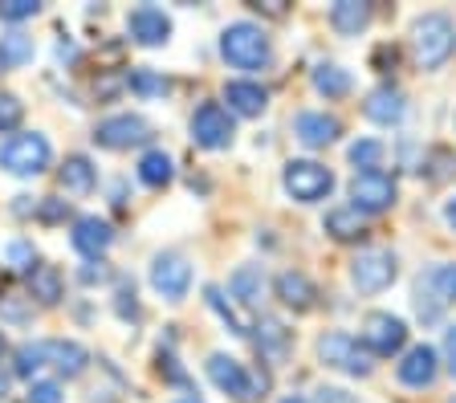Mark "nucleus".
I'll return each instance as SVG.
<instances>
[{
    "mask_svg": "<svg viewBox=\"0 0 456 403\" xmlns=\"http://www.w3.org/2000/svg\"><path fill=\"white\" fill-rule=\"evenodd\" d=\"M395 273H399L395 253H387V249H362L359 257L351 261V278L362 294H379V289H387L391 281H395Z\"/></svg>",
    "mask_w": 456,
    "mask_h": 403,
    "instance_id": "39448f33",
    "label": "nucleus"
},
{
    "mask_svg": "<svg viewBox=\"0 0 456 403\" xmlns=\"http://www.w3.org/2000/svg\"><path fill=\"white\" fill-rule=\"evenodd\" d=\"M362 115L370 118V123H399L403 118V94H399L395 86H379V90H370L367 102H362Z\"/></svg>",
    "mask_w": 456,
    "mask_h": 403,
    "instance_id": "dca6fc26",
    "label": "nucleus"
},
{
    "mask_svg": "<svg viewBox=\"0 0 456 403\" xmlns=\"http://www.w3.org/2000/svg\"><path fill=\"white\" fill-rule=\"evenodd\" d=\"M12 261H33V253H28L25 245H12Z\"/></svg>",
    "mask_w": 456,
    "mask_h": 403,
    "instance_id": "58836bf2",
    "label": "nucleus"
},
{
    "mask_svg": "<svg viewBox=\"0 0 456 403\" xmlns=\"http://www.w3.org/2000/svg\"><path fill=\"white\" fill-rule=\"evenodd\" d=\"M224 102H228V110H237V115H245V118H253V115H261L269 106V94L256 82H228L224 86Z\"/></svg>",
    "mask_w": 456,
    "mask_h": 403,
    "instance_id": "a211bd4d",
    "label": "nucleus"
},
{
    "mask_svg": "<svg viewBox=\"0 0 456 403\" xmlns=\"http://www.w3.org/2000/svg\"><path fill=\"white\" fill-rule=\"evenodd\" d=\"M411 37H416L419 66H424V69H440L448 61V53H452V45H456L452 17H444V12H424V17L416 20Z\"/></svg>",
    "mask_w": 456,
    "mask_h": 403,
    "instance_id": "f257e3e1",
    "label": "nucleus"
},
{
    "mask_svg": "<svg viewBox=\"0 0 456 403\" xmlns=\"http://www.w3.org/2000/svg\"><path fill=\"white\" fill-rule=\"evenodd\" d=\"M4 387H9V383H4V375H0V395H4Z\"/></svg>",
    "mask_w": 456,
    "mask_h": 403,
    "instance_id": "ea45409f",
    "label": "nucleus"
},
{
    "mask_svg": "<svg viewBox=\"0 0 456 403\" xmlns=\"http://www.w3.org/2000/svg\"><path fill=\"white\" fill-rule=\"evenodd\" d=\"M208 302H212V310H220V318H224L228 326H232V334H245V322H240V318L232 314V306H224L220 289H208Z\"/></svg>",
    "mask_w": 456,
    "mask_h": 403,
    "instance_id": "72a5a7b5",
    "label": "nucleus"
},
{
    "mask_svg": "<svg viewBox=\"0 0 456 403\" xmlns=\"http://www.w3.org/2000/svg\"><path fill=\"white\" fill-rule=\"evenodd\" d=\"M134 86H139V90H163V82H155V77L139 74V77H134Z\"/></svg>",
    "mask_w": 456,
    "mask_h": 403,
    "instance_id": "e433bc0d",
    "label": "nucleus"
},
{
    "mask_svg": "<svg viewBox=\"0 0 456 403\" xmlns=\"http://www.w3.org/2000/svg\"><path fill=\"white\" fill-rule=\"evenodd\" d=\"M351 208L359 212H383L395 204V180L383 172H359L351 180Z\"/></svg>",
    "mask_w": 456,
    "mask_h": 403,
    "instance_id": "0eeeda50",
    "label": "nucleus"
},
{
    "mask_svg": "<svg viewBox=\"0 0 456 403\" xmlns=\"http://www.w3.org/2000/svg\"><path fill=\"white\" fill-rule=\"evenodd\" d=\"M444 363H448V371H452V379H456V326L444 330Z\"/></svg>",
    "mask_w": 456,
    "mask_h": 403,
    "instance_id": "c9c22d12",
    "label": "nucleus"
},
{
    "mask_svg": "<svg viewBox=\"0 0 456 403\" xmlns=\"http://www.w3.org/2000/svg\"><path fill=\"white\" fill-rule=\"evenodd\" d=\"M45 359H53V367L61 375H82L86 371V351L77 343H45Z\"/></svg>",
    "mask_w": 456,
    "mask_h": 403,
    "instance_id": "5701e85b",
    "label": "nucleus"
},
{
    "mask_svg": "<svg viewBox=\"0 0 456 403\" xmlns=\"http://www.w3.org/2000/svg\"><path fill=\"white\" fill-rule=\"evenodd\" d=\"M208 375H212V383H216L220 391H228L232 399H240V403L261 399V395H256V383L248 379V371L237 363V359H228V355H212V359H208Z\"/></svg>",
    "mask_w": 456,
    "mask_h": 403,
    "instance_id": "9d476101",
    "label": "nucleus"
},
{
    "mask_svg": "<svg viewBox=\"0 0 456 403\" xmlns=\"http://www.w3.org/2000/svg\"><path fill=\"white\" fill-rule=\"evenodd\" d=\"M277 298H281L289 310H310L318 294H314V286H310V278H305V273L285 269L281 278H277Z\"/></svg>",
    "mask_w": 456,
    "mask_h": 403,
    "instance_id": "6ab92c4d",
    "label": "nucleus"
},
{
    "mask_svg": "<svg viewBox=\"0 0 456 403\" xmlns=\"http://www.w3.org/2000/svg\"><path fill=\"white\" fill-rule=\"evenodd\" d=\"M318 355L346 375H370V355L359 346V338L342 334V330H334V334H326L322 343H318Z\"/></svg>",
    "mask_w": 456,
    "mask_h": 403,
    "instance_id": "423d86ee",
    "label": "nucleus"
},
{
    "mask_svg": "<svg viewBox=\"0 0 456 403\" xmlns=\"http://www.w3.org/2000/svg\"><path fill=\"white\" fill-rule=\"evenodd\" d=\"M330 188H334V172L322 164H314V159H294V164L285 167V192L294 196V200L314 204V200H322V196H330Z\"/></svg>",
    "mask_w": 456,
    "mask_h": 403,
    "instance_id": "20e7f679",
    "label": "nucleus"
},
{
    "mask_svg": "<svg viewBox=\"0 0 456 403\" xmlns=\"http://www.w3.org/2000/svg\"><path fill=\"white\" fill-rule=\"evenodd\" d=\"M419 286L432 294V298L440 302V306H448V302H456V265H436L432 273H428Z\"/></svg>",
    "mask_w": 456,
    "mask_h": 403,
    "instance_id": "393cba45",
    "label": "nucleus"
},
{
    "mask_svg": "<svg viewBox=\"0 0 456 403\" xmlns=\"http://www.w3.org/2000/svg\"><path fill=\"white\" fill-rule=\"evenodd\" d=\"M110 240H114L110 224L98 221V216H82V221L74 224V249L86 253V257H98V253H106V249H110Z\"/></svg>",
    "mask_w": 456,
    "mask_h": 403,
    "instance_id": "f3484780",
    "label": "nucleus"
},
{
    "mask_svg": "<svg viewBox=\"0 0 456 403\" xmlns=\"http://www.w3.org/2000/svg\"><path fill=\"white\" fill-rule=\"evenodd\" d=\"M281 403H305V399H281Z\"/></svg>",
    "mask_w": 456,
    "mask_h": 403,
    "instance_id": "79ce46f5",
    "label": "nucleus"
},
{
    "mask_svg": "<svg viewBox=\"0 0 456 403\" xmlns=\"http://www.w3.org/2000/svg\"><path fill=\"white\" fill-rule=\"evenodd\" d=\"M444 221H448V229L456 232V196H452V200L444 204Z\"/></svg>",
    "mask_w": 456,
    "mask_h": 403,
    "instance_id": "4c0bfd02",
    "label": "nucleus"
},
{
    "mask_svg": "<svg viewBox=\"0 0 456 403\" xmlns=\"http://www.w3.org/2000/svg\"><path fill=\"white\" fill-rule=\"evenodd\" d=\"M351 164L362 167V172H379L383 143H379V139H359V143H351Z\"/></svg>",
    "mask_w": 456,
    "mask_h": 403,
    "instance_id": "c85d7f7f",
    "label": "nucleus"
},
{
    "mask_svg": "<svg viewBox=\"0 0 456 403\" xmlns=\"http://www.w3.org/2000/svg\"><path fill=\"white\" fill-rule=\"evenodd\" d=\"M0 66H4V53H0Z\"/></svg>",
    "mask_w": 456,
    "mask_h": 403,
    "instance_id": "c03bdc74",
    "label": "nucleus"
},
{
    "mask_svg": "<svg viewBox=\"0 0 456 403\" xmlns=\"http://www.w3.org/2000/svg\"><path fill=\"white\" fill-rule=\"evenodd\" d=\"M37 0H0V17L4 20H25V17H37Z\"/></svg>",
    "mask_w": 456,
    "mask_h": 403,
    "instance_id": "473e14b6",
    "label": "nucleus"
},
{
    "mask_svg": "<svg viewBox=\"0 0 456 403\" xmlns=\"http://www.w3.org/2000/svg\"><path fill=\"white\" fill-rule=\"evenodd\" d=\"M139 180L151 183V188H163V183L171 180V159L163 151H147L139 159Z\"/></svg>",
    "mask_w": 456,
    "mask_h": 403,
    "instance_id": "bb28decb",
    "label": "nucleus"
},
{
    "mask_svg": "<svg viewBox=\"0 0 456 403\" xmlns=\"http://www.w3.org/2000/svg\"><path fill=\"white\" fill-rule=\"evenodd\" d=\"M0 167L12 175H41L49 167V143L41 134H12L0 147Z\"/></svg>",
    "mask_w": 456,
    "mask_h": 403,
    "instance_id": "7ed1b4c3",
    "label": "nucleus"
},
{
    "mask_svg": "<svg viewBox=\"0 0 456 403\" xmlns=\"http://www.w3.org/2000/svg\"><path fill=\"white\" fill-rule=\"evenodd\" d=\"M191 134H196L200 147H208V151H220V147L232 143V118H228L224 106L204 102L196 115H191Z\"/></svg>",
    "mask_w": 456,
    "mask_h": 403,
    "instance_id": "6e6552de",
    "label": "nucleus"
},
{
    "mask_svg": "<svg viewBox=\"0 0 456 403\" xmlns=\"http://www.w3.org/2000/svg\"><path fill=\"white\" fill-rule=\"evenodd\" d=\"M45 367V343H25L17 351V375H33Z\"/></svg>",
    "mask_w": 456,
    "mask_h": 403,
    "instance_id": "7c9ffc66",
    "label": "nucleus"
},
{
    "mask_svg": "<svg viewBox=\"0 0 456 403\" xmlns=\"http://www.w3.org/2000/svg\"><path fill=\"white\" fill-rule=\"evenodd\" d=\"M367 20H370V9L359 4V0H338V4L330 9V25L338 33H346V37L359 33V29H367Z\"/></svg>",
    "mask_w": 456,
    "mask_h": 403,
    "instance_id": "412c9836",
    "label": "nucleus"
},
{
    "mask_svg": "<svg viewBox=\"0 0 456 403\" xmlns=\"http://www.w3.org/2000/svg\"><path fill=\"white\" fill-rule=\"evenodd\" d=\"M326 232H330L334 240H362L367 237V221H362L359 208H334L330 216H326Z\"/></svg>",
    "mask_w": 456,
    "mask_h": 403,
    "instance_id": "aec40b11",
    "label": "nucleus"
},
{
    "mask_svg": "<svg viewBox=\"0 0 456 403\" xmlns=\"http://www.w3.org/2000/svg\"><path fill=\"white\" fill-rule=\"evenodd\" d=\"M314 86L322 90L326 98H342L346 90H351V74L338 66H318L314 69Z\"/></svg>",
    "mask_w": 456,
    "mask_h": 403,
    "instance_id": "a878e982",
    "label": "nucleus"
},
{
    "mask_svg": "<svg viewBox=\"0 0 456 403\" xmlns=\"http://www.w3.org/2000/svg\"><path fill=\"white\" fill-rule=\"evenodd\" d=\"M261 334H256V346L265 351L269 359H281V351H285V330L277 326V322H261Z\"/></svg>",
    "mask_w": 456,
    "mask_h": 403,
    "instance_id": "c756f323",
    "label": "nucleus"
},
{
    "mask_svg": "<svg viewBox=\"0 0 456 403\" xmlns=\"http://www.w3.org/2000/svg\"><path fill=\"white\" fill-rule=\"evenodd\" d=\"M28 289H33V298L37 302L53 306V302L61 298V273H57L53 265H33V273H28Z\"/></svg>",
    "mask_w": 456,
    "mask_h": 403,
    "instance_id": "4be33fe9",
    "label": "nucleus"
},
{
    "mask_svg": "<svg viewBox=\"0 0 456 403\" xmlns=\"http://www.w3.org/2000/svg\"><path fill=\"white\" fill-rule=\"evenodd\" d=\"M403 338H408V326L395 314H367V322H362V346L370 355H395Z\"/></svg>",
    "mask_w": 456,
    "mask_h": 403,
    "instance_id": "1a4fd4ad",
    "label": "nucleus"
},
{
    "mask_svg": "<svg viewBox=\"0 0 456 403\" xmlns=\"http://www.w3.org/2000/svg\"><path fill=\"white\" fill-rule=\"evenodd\" d=\"M180 403H196V399H180Z\"/></svg>",
    "mask_w": 456,
    "mask_h": 403,
    "instance_id": "37998d69",
    "label": "nucleus"
},
{
    "mask_svg": "<svg viewBox=\"0 0 456 403\" xmlns=\"http://www.w3.org/2000/svg\"><path fill=\"white\" fill-rule=\"evenodd\" d=\"M220 49H224V58L237 69H261L269 61V37L256 25H248V20L228 25L224 37H220Z\"/></svg>",
    "mask_w": 456,
    "mask_h": 403,
    "instance_id": "f03ea898",
    "label": "nucleus"
},
{
    "mask_svg": "<svg viewBox=\"0 0 456 403\" xmlns=\"http://www.w3.org/2000/svg\"><path fill=\"white\" fill-rule=\"evenodd\" d=\"M33 403H61V387L57 383H33Z\"/></svg>",
    "mask_w": 456,
    "mask_h": 403,
    "instance_id": "f704fd0d",
    "label": "nucleus"
},
{
    "mask_svg": "<svg viewBox=\"0 0 456 403\" xmlns=\"http://www.w3.org/2000/svg\"><path fill=\"white\" fill-rule=\"evenodd\" d=\"M126 29H131V37L139 41V45H163L171 33V20L163 17L159 9L142 4V9H134L131 17H126Z\"/></svg>",
    "mask_w": 456,
    "mask_h": 403,
    "instance_id": "2eb2a0df",
    "label": "nucleus"
},
{
    "mask_svg": "<svg viewBox=\"0 0 456 403\" xmlns=\"http://www.w3.org/2000/svg\"><path fill=\"white\" fill-rule=\"evenodd\" d=\"M436 351H432V346H411L408 355H403V363H399V383L403 387H428L432 383V379H436Z\"/></svg>",
    "mask_w": 456,
    "mask_h": 403,
    "instance_id": "4468645a",
    "label": "nucleus"
},
{
    "mask_svg": "<svg viewBox=\"0 0 456 403\" xmlns=\"http://www.w3.org/2000/svg\"><path fill=\"white\" fill-rule=\"evenodd\" d=\"M61 188L66 192H90L94 188V167L86 155H69L66 167H61Z\"/></svg>",
    "mask_w": 456,
    "mask_h": 403,
    "instance_id": "b1692460",
    "label": "nucleus"
},
{
    "mask_svg": "<svg viewBox=\"0 0 456 403\" xmlns=\"http://www.w3.org/2000/svg\"><path fill=\"white\" fill-rule=\"evenodd\" d=\"M94 139L102 147H134V143H142L147 139V123L142 118H134V115H118V118H106V123H98V131H94Z\"/></svg>",
    "mask_w": 456,
    "mask_h": 403,
    "instance_id": "ddd939ff",
    "label": "nucleus"
},
{
    "mask_svg": "<svg viewBox=\"0 0 456 403\" xmlns=\"http://www.w3.org/2000/svg\"><path fill=\"white\" fill-rule=\"evenodd\" d=\"M151 286L159 289L167 302H180L191 286V265L183 257H175V253H163L151 265Z\"/></svg>",
    "mask_w": 456,
    "mask_h": 403,
    "instance_id": "9b49d317",
    "label": "nucleus"
},
{
    "mask_svg": "<svg viewBox=\"0 0 456 403\" xmlns=\"http://www.w3.org/2000/svg\"><path fill=\"white\" fill-rule=\"evenodd\" d=\"M0 355H4V334H0Z\"/></svg>",
    "mask_w": 456,
    "mask_h": 403,
    "instance_id": "a19ab883",
    "label": "nucleus"
},
{
    "mask_svg": "<svg viewBox=\"0 0 456 403\" xmlns=\"http://www.w3.org/2000/svg\"><path fill=\"white\" fill-rule=\"evenodd\" d=\"M25 118V106L17 94H0V131H17Z\"/></svg>",
    "mask_w": 456,
    "mask_h": 403,
    "instance_id": "2f4dec72",
    "label": "nucleus"
},
{
    "mask_svg": "<svg viewBox=\"0 0 456 403\" xmlns=\"http://www.w3.org/2000/svg\"><path fill=\"white\" fill-rule=\"evenodd\" d=\"M294 134L305 147H326L342 134V123L334 115H326V110H302V115L294 118Z\"/></svg>",
    "mask_w": 456,
    "mask_h": 403,
    "instance_id": "f8f14e48",
    "label": "nucleus"
},
{
    "mask_svg": "<svg viewBox=\"0 0 456 403\" xmlns=\"http://www.w3.org/2000/svg\"><path fill=\"white\" fill-rule=\"evenodd\" d=\"M228 286H232V294H237L245 306H256V298H261V269H253V265L237 269Z\"/></svg>",
    "mask_w": 456,
    "mask_h": 403,
    "instance_id": "cd10ccee",
    "label": "nucleus"
}]
</instances>
